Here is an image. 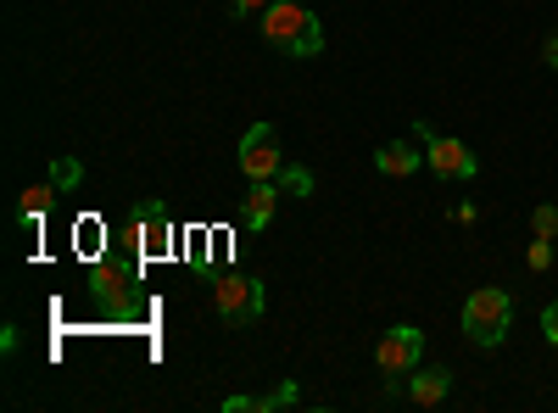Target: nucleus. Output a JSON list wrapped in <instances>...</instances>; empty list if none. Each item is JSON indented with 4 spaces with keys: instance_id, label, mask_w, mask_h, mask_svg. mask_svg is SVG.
Masks as SVG:
<instances>
[{
    "instance_id": "f257e3e1",
    "label": "nucleus",
    "mask_w": 558,
    "mask_h": 413,
    "mask_svg": "<svg viewBox=\"0 0 558 413\" xmlns=\"http://www.w3.org/2000/svg\"><path fill=\"white\" fill-rule=\"evenodd\" d=\"M257 23H263V39L274 45L279 57L307 62V57L324 51V28H318L313 7H302V0H274V7H268Z\"/></svg>"
},
{
    "instance_id": "f03ea898",
    "label": "nucleus",
    "mask_w": 558,
    "mask_h": 413,
    "mask_svg": "<svg viewBox=\"0 0 558 413\" xmlns=\"http://www.w3.org/2000/svg\"><path fill=\"white\" fill-rule=\"evenodd\" d=\"M89 291H96L107 318H134L140 313V263H129L123 252H107L89 268Z\"/></svg>"
},
{
    "instance_id": "7ed1b4c3",
    "label": "nucleus",
    "mask_w": 558,
    "mask_h": 413,
    "mask_svg": "<svg viewBox=\"0 0 558 413\" xmlns=\"http://www.w3.org/2000/svg\"><path fill=\"white\" fill-rule=\"evenodd\" d=\"M508 325H514V296L497 291V286H481L470 302H463V336L475 347H502L508 341Z\"/></svg>"
},
{
    "instance_id": "20e7f679",
    "label": "nucleus",
    "mask_w": 558,
    "mask_h": 413,
    "mask_svg": "<svg viewBox=\"0 0 558 413\" xmlns=\"http://www.w3.org/2000/svg\"><path fill=\"white\" fill-rule=\"evenodd\" d=\"M263 307H268V291H263L257 274H218L213 280V313L223 318V325L246 330V325L263 318Z\"/></svg>"
},
{
    "instance_id": "39448f33",
    "label": "nucleus",
    "mask_w": 558,
    "mask_h": 413,
    "mask_svg": "<svg viewBox=\"0 0 558 413\" xmlns=\"http://www.w3.org/2000/svg\"><path fill=\"white\" fill-rule=\"evenodd\" d=\"M123 241L140 252V257H168V241H173V218L162 202H140L129 218H123Z\"/></svg>"
},
{
    "instance_id": "423d86ee",
    "label": "nucleus",
    "mask_w": 558,
    "mask_h": 413,
    "mask_svg": "<svg viewBox=\"0 0 558 413\" xmlns=\"http://www.w3.org/2000/svg\"><path fill=\"white\" fill-rule=\"evenodd\" d=\"M413 134L425 141V162L436 168V179H475L481 173V157L463 146V141H452V134H436L430 123H418Z\"/></svg>"
},
{
    "instance_id": "0eeeda50",
    "label": "nucleus",
    "mask_w": 558,
    "mask_h": 413,
    "mask_svg": "<svg viewBox=\"0 0 558 413\" xmlns=\"http://www.w3.org/2000/svg\"><path fill=\"white\" fill-rule=\"evenodd\" d=\"M286 168V151H279V129L274 123H252L241 134V173L246 179H279Z\"/></svg>"
},
{
    "instance_id": "6e6552de",
    "label": "nucleus",
    "mask_w": 558,
    "mask_h": 413,
    "mask_svg": "<svg viewBox=\"0 0 558 413\" xmlns=\"http://www.w3.org/2000/svg\"><path fill=\"white\" fill-rule=\"evenodd\" d=\"M418 357H425V330H413V325H397V330L375 347V363H380L391 380H397V375H413Z\"/></svg>"
},
{
    "instance_id": "1a4fd4ad",
    "label": "nucleus",
    "mask_w": 558,
    "mask_h": 413,
    "mask_svg": "<svg viewBox=\"0 0 558 413\" xmlns=\"http://www.w3.org/2000/svg\"><path fill=\"white\" fill-rule=\"evenodd\" d=\"M279 179H252V191H246V207H241V223L246 229H268L274 223V207H279Z\"/></svg>"
},
{
    "instance_id": "9d476101",
    "label": "nucleus",
    "mask_w": 558,
    "mask_h": 413,
    "mask_svg": "<svg viewBox=\"0 0 558 413\" xmlns=\"http://www.w3.org/2000/svg\"><path fill=\"white\" fill-rule=\"evenodd\" d=\"M397 397H408V402H418V408H436L447 391H452V375L447 369H425V375H408L402 386H391Z\"/></svg>"
},
{
    "instance_id": "9b49d317",
    "label": "nucleus",
    "mask_w": 558,
    "mask_h": 413,
    "mask_svg": "<svg viewBox=\"0 0 558 413\" xmlns=\"http://www.w3.org/2000/svg\"><path fill=\"white\" fill-rule=\"evenodd\" d=\"M302 391H296V380H286V386H274V391H257V397H223V413H274V408H291Z\"/></svg>"
},
{
    "instance_id": "f8f14e48",
    "label": "nucleus",
    "mask_w": 558,
    "mask_h": 413,
    "mask_svg": "<svg viewBox=\"0 0 558 413\" xmlns=\"http://www.w3.org/2000/svg\"><path fill=\"white\" fill-rule=\"evenodd\" d=\"M418 162H425V151H413L408 141H391V146L375 151V168H380L386 179H408V173H418Z\"/></svg>"
},
{
    "instance_id": "ddd939ff",
    "label": "nucleus",
    "mask_w": 558,
    "mask_h": 413,
    "mask_svg": "<svg viewBox=\"0 0 558 413\" xmlns=\"http://www.w3.org/2000/svg\"><path fill=\"white\" fill-rule=\"evenodd\" d=\"M57 196H62L57 185H28V191H23V202H17V223L39 229V218L51 212V202H57Z\"/></svg>"
},
{
    "instance_id": "4468645a",
    "label": "nucleus",
    "mask_w": 558,
    "mask_h": 413,
    "mask_svg": "<svg viewBox=\"0 0 558 413\" xmlns=\"http://www.w3.org/2000/svg\"><path fill=\"white\" fill-rule=\"evenodd\" d=\"M279 191H286V196H313V173L286 162V168H279Z\"/></svg>"
},
{
    "instance_id": "2eb2a0df",
    "label": "nucleus",
    "mask_w": 558,
    "mask_h": 413,
    "mask_svg": "<svg viewBox=\"0 0 558 413\" xmlns=\"http://www.w3.org/2000/svg\"><path fill=\"white\" fill-rule=\"evenodd\" d=\"M78 179H84V168H78L73 157H57V162H51V185H57V191H73Z\"/></svg>"
},
{
    "instance_id": "dca6fc26",
    "label": "nucleus",
    "mask_w": 558,
    "mask_h": 413,
    "mask_svg": "<svg viewBox=\"0 0 558 413\" xmlns=\"http://www.w3.org/2000/svg\"><path fill=\"white\" fill-rule=\"evenodd\" d=\"M531 229H536L542 241H558V207H536L531 212Z\"/></svg>"
},
{
    "instance_id": "f3484780",
    "label": "nucleus",
    "mask_w": 558,
    "mask_h": 413,
    "mask_svg": "<svg viewBox=\"0 0 558 413\" xmlns=\"http://www.w3.org/2000/svg\"><path fill=\"white\" fill-rule=\"evenodd\" d=\"M525 263H531V274H547V268H553V241H542V235H536V241H531V252H525Z\"/></svg>"
},
{
    "instance_id": "a211bd4d",
    "label": "nucleus",
    "mask_w": 558,
    "mask_h": 413,
    "mask_svg": "<svg viewBox=\"0 0 558 413\" xmlns=\"http://www.w3.org/2000/svg\"><path fill=\"white\" fill-rule=\"evenodd\" d=\"M542 336H547V341H553V347H558V302H553V307H547V313H542Z\"/></svg>"
},
{
    "instance_id": "6ab92c4d",
    "label": "nucleus",
    "mask_w": 558,
    "mask_h": 413,
    "mask_svg": "<svg viewBox=\"0 0 558 413\" xmlns=\"http://www.w3.org/2000/svg\"><path fill=\"white\" fill-rule=\"evenodd\" d=\"M268 7H274V0H235V12H241V17H263Z\"/></svg>"
},
{
    "instance_id": "aec40b11",
    "label": "nucleus",
    "mask_w": 558,
    "mask_h": 413,
    "mask_svg": "<svg viewBox=\"0 0 558 413\" xmlns=\"http://www.w3.org/2000/svg\"><path fill=\"white\" fill-rule=\"evenodd\" d=\"M542 57H547V68H558V28L547 34V51H542Z\"/></svg>"
}]
</instances>
